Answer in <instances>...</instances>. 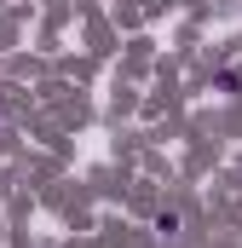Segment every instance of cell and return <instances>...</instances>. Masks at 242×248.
I'll list each match as a JSON object with an SVG mask.
<instances>
[{"label":"cell","instance_id":"obj_1","mask_svg":"<svg viewBox=\"0 0 242 248\" xmlns=\"http://www.w3.org/2000/svg\"><path fill=\"white\" fill-rule=\"evenodd\" d=\"M179 225H184V219L173 214V208H167V214H156V231H162V237H179Z\"/></svg>","mask_w":242,"mask_h":248}]
</instances>
